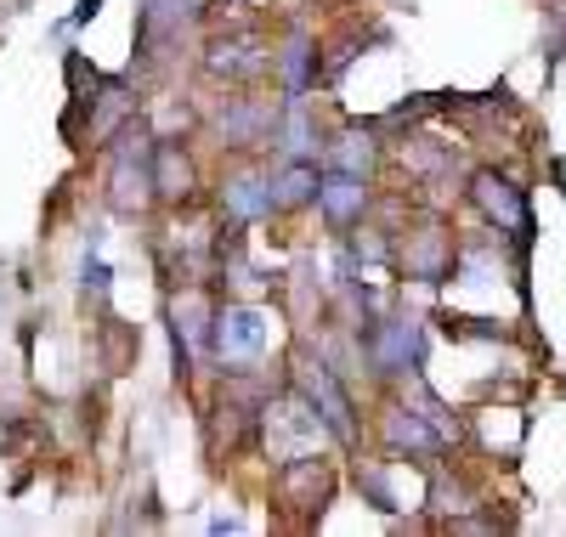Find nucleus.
I'll list each match as a JSON object with an SVG mask.
<instances>
[{
	"mask_svg": "<svg viewBox=\"0 0 566 537\" xmlns=\"http://www.w3.org/2000/svg\"><path fill=\"white\" fill-rule=\"evenodd\" d=\"M317 159H283L277 176H266L272 187V215H295L306 204H317Z\"/></svg>",
	"mask_w": 566,
	"mask_h": 537,
	"instance_id": "7",
	"label": "nucleus"
},
{
	"mask_svg": "<svg viewBox=\"0 0 566 537\" xmlns=\"http://www.w3.org/2000/svg\"><path fill=\"white\" fill-rule=\"evenodd\" d=\"M108 204H114L119 215H142V210H154V204H159L148 159L119 154V165H114V187H108Z\"/></svg>",
	"mask_w": 566,
	"mask_h": 537,
	"instance_id": "9",
	"label": "nucleus"
},
{
	"mask_svg": "<svg viewBox=\"0 0 566 537\" xmlns=\"http://www.w3.org/2000/svg\"><path fill=\"white\" fill-rule=\"evenodd\" d=\"M266 346V317L255 306H227L210 317V351L221 362H250Z\"/></svg>",
	"mask_w": 566,
	"mask_h": 537,
	"instance_id": "3",
	"label": "nucleus"
},
{
	"mask_svg": "<svg viewBox=\"0 0 566 537\" xmlns=\"http://www.w3.org/2000/svg\"><path fill=\"white\" fill-rule=\"evenodd\" d=\"M170 317H176V373H187V357L210 346V312H205V295H199V288H187Z\"/></svg>",
	"mask_w": 566,
	"mask_h": 537,
	"instance_id": "12",
	"label": "nucleus"
},
{
	"mask_svg": "<svg viewBox=\"0 0 566 537\" xmlns=\"http://www.w3.org/2000/svg\"><path fill=\"white\" fill-rule=\"evenodd\" d=\"M272 57L261 52L255 40H221L210 52V74H227V80H255Z\"/></svg>",
	"mask_w": 566,
	"mask_h": 537,
	"instance_id": "15",
	"label": "nucleus"
},
{
	"mask_svg": "<svg viewBox=\"0 0 566 537\" xmlns=\"http://www.w3.org/2000/svg\"><path fill=\"white\" fill-rule=\"evenodd\" d=\"M312 40H290V45H283V52H277V69H283V85H290V96H301L306 91V74H312Z\"/></svg>",
	"mask_w": 566,
	"mask_h": 537,
	"instance_id": "16",
	"label": "nucleus"
},
{
	"mask_svg": "<svg viewBox=\"0 0 566 537\" xmlns=\"http://www.w3.org/2000/svg\"><path fill=\"white\" fill-rule=\"evenodd\" d=\"M357 255H363V261H386V255H391V243L368 232V238H357Z\"/></svg>",
	"mask_w": 566,
	"mask_h": 537,
	"instance_id": "19",
	"label": "nucleus"
},
{
	"mask_svg": "<svg viewBox=\"0 0 566 537\" xmlns=\"http://www.w3.org/2000/svg\"><path fill=\"white\" fill-rule=\"evenodd\" d=\"M380 435H386L391 453H437V448H442L437 424L424 419V413H413V408H391V413L380 419Z\"/></svg>",
	"mask_w": 566,
	"mask_h": 537,
	"instance_id": "11",
	"label": "nucleus"
},
{
	"mask_svg": "<svg viewBox=\"0 0 566 537\" xmlns=\"http://www.w3.org/2000/svg\"><path fill=\"white\" fill-rule=\"evenodd\" d=\"M148 170H154V192H159V204H187L193 199V159H187V148H176V141H159V148L148 154Z\"/></svg>",
	"mask_w": 566,
	"mask_h": 537,
	"instance_id": "8",
	"label": "nucleus"
},
{
	"mask_svg": "<svg viewBox=\"0 0 566 537\" xmlns=\"http://www.w3.org/2000/svg\"><path fill=\"white\" fill-rule=\"evenodd\" d=\"M470 192H476V204H482L488 221H499V227H510V232H533L527 199H522V187H515L510 176H499V170H476Z\"/></svg>",
	"mask_w": 566,
	"mask_h": 537,
	"instance_id": "5",
	"label": "nucleus"
},
{
	"mask_svg": "<svg viewBox=\"0 0 566 537\" xmlns=\"http://www.w3.org/2000/svg\"><path fill=\"white\" fill-rule=\"evenodd\" d=\"M221 210H227L232 221H266V215H272V187H266V176H255V170L227 176V181H221Z\"/></svg>",
	"mask_w": 566,
	"mask_h": 537,
	"instance_id": "10",
	"label": "nucleus"
},
{
	"mask_svg": "<svg viewBox=\"0 0 566 537\" xmlns=\"http://www.w3.org/2000/svg\"><path fill=\"white\" fill-rule=\"evenodd\" d=\"M272 148L283 159H317V125L312 114L301 108V96H290V108H277L272 119Z\"/></svg>",
	"mask_w": 566,
	"mask_h": 537,
	"instance_id": "13",
	"label": "nucleus"
},
{
	"mask_svg": "<svg viewBox=\"0 0 566 537\" xmlns=\"http://www.w3.org/2000/svg\"><path fill=\"white\" fill-rule=\"evenodd\" d=\"M357 486L374 498V509H397V504H391V493H386V481L374 475V470H357Z\"/></svg>",
	"mask_w": 566,
	"mask_h": 537,
	"instance_id": "18",
	"label": "nucleus"
},
{
	"mask_svg": "<svg viewBox=\"0 0 566 537\" xmlns=\"http://www.w3.org/2000/svg\"><path fill=\"white\" fill-rule=\"evenodd\" d=\"M363 357L374 362V373H419V362H424L419 323H408V317L368 323L363 328Z\"/></svg>",
	"mask_w": 566,
	"mask_h": 537,
	"instance_id": "2",
	"label": "nucleus"
},
{
	"mask_svg": "<svg viewBox=\"0 0 566 537\" xmlns=\"http://www.w3.org/2000/svg\"><path fill=\"white\" fill-rule=\"evenodd\" d=\"M272 119L277 108L255 103V96H232L227 114H216V136H221V148H250V141L272 136Z\"/></svg>",
	"mask_w": 566,
	"mask_h": 537,
	"instance_id": "6",
	"label": "nucleus"
},
{
	"mask_svg": "<svg viewBox=\"0 0 566 537\" xmlns=\"http://www.w3.org/2000/svg\"><path fill=\"white\" fill-rule=\"evenodd\" d=\"M323 165L328 170H352V176H374V165H380V148H374L368 130H340L323 141Z\"/></svg>",
	"mask_w": 566,
	"mask_h": 537,
	"instance_id": "14",
	"label": "nucleus"
},
{
	"mask_svg": "<svg viewBox=\"0 0 566 537\" xmlns=\"http://www.w3.org/2000/svg\"><path fill=\"white\" fill-rule=\"evenodd\" d=\"M402 266H408V272H419V277H431V283H437V277L448 272V250H442V238H424V243H419V250H408V255H402Z\"/></svg>",
	"mask_w": 566,
	"mask_h": 537,
	"instance_id": "17",
	"label": "nucleus"
},
{
	"mask_svg": "<svg viewBox=\"0 0 566 537\" xmlns=\"http://www.w3.org/2000/svg\"><path fill=\"white\" fill-rule=\"evenodd\" d=\"M295 385H301V397L312 402V413L323 419V430L335 435V442H357V419H352V397L340 390V379H335V368L328 362H301L295 368Z\"/></svg>",
	"mask_w": 566,
	"mask_h": 537,
	"instance_id": "1",
	"label": "nucleus"
},
{
	"mask_svg": "<svg viewBox=\"0 0 566 537\" xmlns=\"http://www.w3.org/2000/svg\"><path fill=\"white\" fill-rule=\"evenodd\" d=\"M317 210H323V221L335 227V232L357 227V221L368 215V176L328 170V165H323V176H317Z\"/></svg>",
	"mask_w": 566,
	"mask_h": 537,
	"instance_id": "4",
	"label": "nucleus"
}]
</instances>
